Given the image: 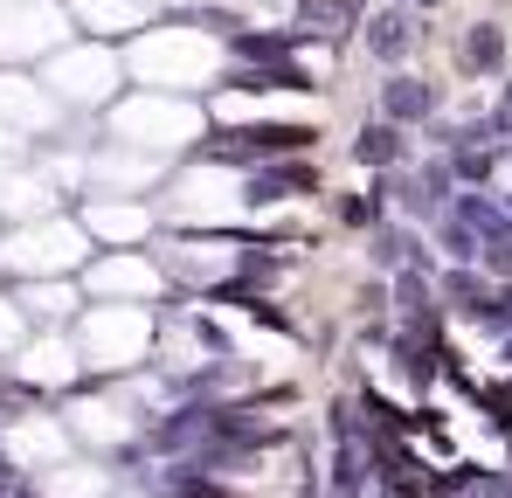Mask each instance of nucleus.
I'll return each instance as SVG.
<instances>
[{
	"instance_id": "obj_1",
	"label": "nucleus",
	"mask_w": 512,
	"mask_h": 498,
	"mask_svg": "<svg viewBox=\"0 0 512 498\" xmlns=\"http://www.w3.org/2000/svg\"><path fill=\"white\" fill-rule=\"evenodd\" d=\"M436 104H443V97H436V83L409 77V70H395V77L381 83V118H388V125H402V132H409V125H429V118H436Z\"/></svg>"
},
{
	"instance_id": "obj_2",
	"label": "nucleus",
	"mask_w": 512,
	"mask_h": 498,
	"mask_svg": "<svg viewBox=\"0 0 512 498\" xmlns=\"http://www.w3.org/2000/svg\"><path fill=\"white\" fill-rule=\"evenodd\" d=\"M409 49H416V14H409V7L367 14V56H374V63H402Z\"/></svg>"
},
{
	"instance_id": "obj_3",
	"label": "nucleus",
	"mask_w": 512,
	"mask_h": 498,
	"mask_svg": "<svg viewBox=\"0 0 512 498\" xmlns=\"http://www.w3.org/2000/svg\"><path fill=\"white\" fill-rule=\"evenodd\" d=\"M353 160L388 173V166L409 160V132H402V125H388V118H374V125H360V132H353Z\"/></svg>"
},
{
	"instance_id": "obj_4",
	"label": "nucleus",
	"mask_w": 512,
	"mask_h": 498,
	"mask_svg": "<svg viewBox=\"0 0 512 498\" xmlns=\"http://www.w3.org/2000/svg\"><path fill=\"white\" fill-rule=\"evenodd\" d=\"M464 63H471V70H485V77H499V70H506V28L478 21V28L464 35Z\"/></svg>"
},
{
	"instance_id": "obj_5",
	"label": "nucleus",
	"mask_w": 512,
	"mask_h": 498,
	"mask_svg": "<svg viewBox=\"0 0 512 498\" xmlns=\"http://www.w3.org/2000/svg\"><path fill=\"white\" fill-rule=\"evenodd\" d=\"M429 229H436V249H443L450 263H478V249H485V236H478L471 222H457V215H436Z\"/></svg>"
},
{
	"instance_id": "obj_6",
	"label": "nucleus",
	"mask_w": 512,
	"mask_h": 498,
	"mask_svg": "<svg viewBox=\"0 0 512 498\" xmlns=\"http://www.w3.org/2000/svg\"><path fill=\"white\" fill-rule=\"evenodd\" d=\"M416 7H436V0H416Z\"/></svg>"
}]
</instances>
